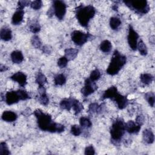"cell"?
<instances>
[{
	"instance_id": "obj_25",
	"label": "cell",
	"mask_w": 155,
	"mask_h": 155,
	"mask_svg": "<svg viewBox=\"0 0 155 155\" xmlns=\"http://www.w3.org/2000/svg\"><path fill=\"white\" fill-rule=\"evenodd\" d=\"M121 24V21L117 17H112L110 20V25L113 30H116Z\"/></svg>"
},
{
	"instance_id": "obj_9",
	"label": "cell",
	"mask_w": 155,
	"mask_h": 155,
	"mask_svg": "<svg viewBox=\"0 0 155 155\" xmlns=\"http://www.w3.org/2000/svg\"><path fill=\"white\" fill-rule=\"evenodd\" d=\"M138 39H139V35L137 33V32L135 31V30L133 29L131 25H129L127 39H128V43L130 45V47L133 50H137Z\"/></svg>"
},
{
	"instance_id": "obj_36",
	"label": "cell",
	"mask_w": 155,
	"mask_h": 155,
	"mask_svg": "<svg viewBox=\"0 0 155 155\" xmlns=\"http://www.w3.org/2000/svg\"><path fill=\"white\" fill-rule=\"evenodd\" d=\"M40 29H41V27L38 22L32 23L30 25V30L33 33H36L39 32L40 31Z\"/></svg>"
},
{
	"instance_id": "obj_42",
	"label": "cell",
	"mask_w": 155,
	"mask_h": 155,
	"mask_svg": "<svg viewBox=\"0 0 155 155\" xmlns=\"http://www.w3.org/2000/svg\"><path fill=\"white\" fill-rule=\"evenodd\" d=\"M144 120H145V117L143 115L140 114V115H139L136 117V123L137 124V125H142L143 122H144Z\"/></svg>"
},
{
	"instance_id": "obj_18",
	"label": "cell",
	"mask_w": 155,
	"mask_h": 155,
	"mask_svg": "<svg viewBox=\"0 0 155 155\" xmlns=\"http://www.w3.org/2000/svg\"><path fill=\"white\" fill-rule=\"evenodd\" d=\"M11 59L13 63L19 64L22 62L24 59L22 53L21 51H14L11 53Z\"/></svg>"
},
{
	"instance_id": "obj_6",
	"label": "cell",
	"mask_w": 155,
	"mask_h": 155,
	"mask_svg": "<svg viewBox=\"0 0 155 155\" xmlns=\"http://www.w3.org/2000/svg\"><path fill=\"white\" fill-rule=\"evenodd\" d=\"M124 2L130 8L139 13L145 14L150 10L149 5L148 4L147 1L145 0L124 1Z\"/></svg>"
},
{
	"instance_id": "obj_37",
	"label": "cell",
	"mask_w": 155,
	"mask_h": 155,
	"mask_svg": "<svg viewBox=\"0 0 155 155\" xmlns=\"http://www.w3.org/2000/svg\"><path fill=\"white\" fill-rule=\"evenodd\" d=\"M30 6L32 8H33L35 10H39L42 6V2L41 1H39V0L34 1L31 2Z\"/></svg>"
},
{
	"instance_id": "obj_38",
	"label": "cell",
	"mask_w": 155,
	"mask_h": 155,
	"mask_svg": "<svg viewBox=\"0 0 155 155\" xmlns=\"http://www.w3.org/2000/svg\"><path fill=\"white\" fill-rule=\"evenodd\" d=\"M39 101L40 102V103L44 105H46L48 104L49 102V99L48 96H47L46 93H44L43 94L39 95Z\"/></svg>"
},
{
	"instance_id": "obj_15",
	"label": "cell",
	"mask_w": 155,
	"mask_h": 155,
	"mask_svg": "<svg viewBox=\"0 0 155 155\" xmlns=\"http://www.w3.org/2000/svg\"><path fill=\"white\" fill-rule=\"evenodd\" d=\"M143 140L148 144L153 143L154 140V136L151 130L145 129L143 131Z\"/></svg>"
},
{
	"instance_id": "obj_13",
	"label": "cell",
	"mask_w": 155,
	"mask_h": 155,
	"mask_svg": "<svg viewBox=\"0 0 155 155\" xmlns=\"http://www.w3.org/2000/svg\"><path fill=\"white\" fill-rule=\"evenodd\" d=\"M141 128V126L137 125L136 123L134 122L133 120H129L126 124H125V131L129 133H138Z\"/></svg>"
},
{
	"instance_id": "obj_31",
	"label": "cell",
	"mask_w": 155,
	"mask_h": 155,
	"mask_svg": "<svg viewBox=\"0 0 155 155\" xmlns=\"http://www.w3.org/2000/svg\"><path fill=\"white\" fill-rule=\"evenodd\" d=\"M10 153L8 150V147L5 142H1L0 144V154L1 155H8Z\"/></svg>"
},
{
	"instance_id": "obj_1",
	"label": "cell",
	"mask_w": 155,
	"mask_h": 155,
	"mask_svg": "<svg viewBox=\"0 0 155 155\" xmlns=\"http://www.w3.org/2000/svg\"><path fill=\"white\" fill-rule=\"evenodd\" d=\"M34 114L37 119L38 127L42 130L51 133H61L64 131V126L53 122L51 117L48 114L44 113L39 109L36 110Z\"/></svg>"
},
{
	"instance_id": "obj_11",
	"label": "cell",
	"mask_w": 155,
	"mask_h": 155,
	"mask_svg": "<svg viewBox=\"0 0 155 155\" xmlns=\"http://www.w3.org/2000/svg\"><path fill=\"white\" fill-rule=\"evenodd\" d=\"M5 102L8 105H12L17 103L20 99L18 91H8L5 94Z\"/></svg>"
},
{
	"instance_id": "obj_33",
	"label": "cell",
	"mask_w": 155,
	"mask_h": 155,
	"mask_svg": "<svg viewBox=\"0 0 155 155\" xmlns=\"http://www.w3.org/2000/svg\"><path fill=\"white\" fill-rule=\"evenodd\" d=\"M145 99L148 101V104L153 107L154 104V94L152 92H149L145 94Z\"/></svg>"
},
{
	"instance_id": "obj_23",
	"label": "cell",
	"mask_w": 155,
	"mask_h": 155,
	"mask_svg": "<svg viewBox=\"0 0 155 155\" xmlns=\"http://www.w3.org/2000/svg\"><path fill=\"white\" fill-rule=\"evenodd\" d=\"M137 49L139 50V51L140 54L143 56L147 55L148 51H147V48L145 43L142 39H140L137 42Z\"/></svg>"
},
{
	"instance_id": "obj_39",
	"label": "cell",
	"mask_w": 155,
	"mask_h": 155,
	"mask_svg": "<svg viewBox=\"0 0 155 155\" xmlns=\"http://www.w3.org/2000/svg\"><path fill=\"white\" fill-rule=\"evenodd\" d=\"M18 93L21 100H26L30 98V96L28 95V94L24 90H18Z\"/></svg>"
},
{
	"instance_id": "obj_2",
	"label": "cell",
	"mask_w": 155,
	"mask_h": 155,
	"mask_svg": "<svg viewBox=\"0 0 155 155\" xmlns=\"http://www.w3.org/2000/svg\"><path fill=\"white\" fill-rule=\"evenodd\" d=\"M95 12V8L92 5H80L76 8V16L82 26L87 27L90 20L94 16Z\"/></svg>"
},
{
	"instance_id": "obj_40",
	"label": "cell",
	"mask_w": 155,
	"mask_h": 155,
	"mask_svg": "<svg viewBox=\"0 0 155 155\" xmlns=\"http://www.w3.org/2000/svg\"><path fill=\"white\" fill-rule=\"evenodd\" d=\"M30 4H31L30 1H19L18 2V9L23 10V8L25 7L28 5Z\"/></svg>"
},
{
	"instance_id": "obj_21",
	"label": "cell",
	"mask_w": 155,
	"mask_h": 155,
	"mask_svg": "<svg viewBox=\"0 0 155 155\" xmlns=\"http://www.w3.org/2000/svg\"><path fill=\"white\" fill-rule=\"evenodd\" d=\"M140 79L141 82L143 84H144L145 85H148L153 82L154 78L151 74L143 73L140 75Z\"/></svg>"
},
{
	"instance_id": "obj_16",
	"label": "cell",
	"mask_w": 155,
	"mask_h": 155,
	"mask_svg": "<svg viewBox=\"0 0 155 155\" xmlns=\"http://www.w3.org/2000/svg\"><path fill=\"white\" fill-rule=\"evenodd\" d=\"M0 37L1 39L3 41H7L12 39V31L10 28L4 27L1 28V32H0Z\"/></svg>"
},
{
	"instance_id": "obj_35",
	"label": "cell",
	"mask_w": 155,
	"mask_h": 155,
	"mask_svg": "<svg viewBox=\"0 0 155 155\" xmlns=\"http://www.w3.org/2000/svg\"><path fill=\"white\" fill-rule=\"evenodd\" d=\"M88 111L91 113H97L98 111H101V106H99L96 103H93L89 105V110Z\"/></svg>"
},
{
	"instance_id": "obj_24",
	"label": "cell",
	"mask_w": 155,
	"mask_h": 155,
	"mask_svg": "<svg viewBox=\"0 0 155 155\" xmlns=\"http://www.w3.org/2000/svg\"><path fill=\"white\" fill-rule=\"evenodd\" d=\"M60 107L64 110L70 111L72 108V99H64L60 102Z\"/></svg>"
},
{
	"instance_id": "obj_19",
	"label": "cell",
	"mask_w": 155,
	"mask_h": 155,
	"mask_svg": "<svg viewBox=\"0 0 155 155\" xmlns=\"http://www.w3.org/2000/svg\"><path fill=\"white\" fill-rule=\"evenodd\" d=\"M78 53V50L76 48H70L65 50V56L68 60H72L76 58Z\"/></svg>"
},
{
	"instance_id": "obj_26",
	"label": "cell",
	"mask_w": 155,
	"mask_h": 155,
	"mask_svg": "<svg viewBox=\"0 0 155 155\" xmlns=\"http://www.w3.org/2000/svg\"><path fill=\"white\" fill-rule=\"evenodd\" d=\"M54 84L57 85H62L66 82V78L63 74H59L54 78Z\"/></svg>"
},
{
	"instance_id": "obj_22",
	"label": "cell",
	"mask_w": 155,
	"mask_h": 155,
	"mask_svg": "<svg viewBox=\"0 0 155 155\" xmlns=\"http://www.w3.org/2000/svg\"><path fill=\"white\" fill-rule=\"evenodd\" d=\"M72 108L74 111V113L77 114L83 110V105L78 100L72 99Z\"/></svg>"
},
{
	"instance_id": "obj_41",
	"label": "cell",
	"mask_w": 155,
	"mask_h": 155,
	"mask_svg": "<svg viewBox=\"0 0 155 155\" xmlns=\"http://www.w3.org/2000/svg\"><path fill=\"white\" fill-rule=\"evenodd\" d=\"M95 151L94 148L92 145H89L85 149V154H89V155H93L94 154Z\"/></svg>"
},
{
	"instance_id": "obj_32",
	"label": "cell",
	"mask_w": 155,
	"mask_h": 155,
	"mask_svg": "<svg viewBox=\"0 0 155 155\" xmlns=\"http://www.w3.org/2000/svg\"><path fill=\"white\" fill-rule=\"evenodd\" d=\"M70 131H71V133L73 135L75 136H79L82 133V130H81V127L78 125H72L71 127Z\"/></svg>"
},
{
	"instance_id": "obj_27",
	"label": "cell",
	"mask_w": 155,
	"mask_h": 155,
	"mask_svg": "<svg viewBox=\"0 0 155 155\" xmlns=\"http://www.w3.org/2000/svg\"><path fill=\"white\" fill-rule=\"evenodd\" d=\"M36 82L38 83L39 86L43 85L47 82V78L41 72H39L36 77Z\"/></svg>"
},
{
	"instance_id": "obj_17",
	"label": "cell",
	"mask_w": 155,
	"mask_h": 155,
	"mask_svg": "<svg viewBox=\"0 0 155 155\" xmlns=\"http://www.w3.org/2000/svg\"><path fill=\"white\" fill-rule=\"evenodd\" d=\"M17 117V114L12 111H5L2 114V119L6 122H13Z\"/></svg>"
},
{
	"instance_id": "obj_3",
	"label": "cell",
	"mask_w": 155,
	"mask_h": 155,
	"mask_svg": "<svg viewBox=\"0 0 155 155\" xmlns=\"http://www.w3.org/2000/svg\"><path fill=\"white\" fill-rule=\"evenodd\" d=\"M127 58L122 55L117 50H115L110 63L107 69V73L110 75H114L120 71L122 67L125 64Z\"/></svg>"
},
{
	"instance_id": "obj_28",
	"label": "cell",
	"mask_w": 155,
	"mask_h": 155,
	"mask_svg": "<svg viewBox=\"0 0 155 155\" xmlns=\"http://www.w3.org/2000/svg\"><path fill=\"white\" fill-rule=\"evenodd\" d=\"M79 123L81 126L84 128H89L92 125L91 120L86 117H81L79 119Z\"/></svg>"
},
{
	"instance_id": "obj_12",
	"label": "cell",
	"mask_w": 155,
	"mask_h": 155,
	"mask_svg": "<svg viewBox=\"0 0 155 155\" xmlns=\"http://www.w3.org/2000/svg\"><path fill=\"white\" fill-rule=\"evenodd\" d=\"M10 78L14 81L17 82L21 86L24 87L27 84V76L22 72L18 71L15 74H13Z\"/></svg>"
},
{
	"instance_id": "obj_5",
	"label": "cell",
	"mask_w": 155,
	"mask_h": 155,
	"mask_svg": "<svg viewBox=\"0 0 155 155\" xmlns=\"http://www.w3.org/2000/svg\"><path fill=\"white\" fill-rule=\"evenodd\" d=\"M125 131V123L121 119H117L112 125L110 134L113 140L119 141L123 136Z\"/></svg>"
},
{
	"instance_id": "obj_7",
	"label": "cell",
	"mask_w": 155,
	"mask_h": 155,
	"mask_svg": "<svg viewBox=\"0 0 155 155\" xmlns=\"http://www.w3.org/2000/svg\"><path fill=\"white\" fill-rule=\"evenodd\" d=\"M91 35L88 33H85L79 30H74L71 33V38L73 42L78 45H82L85 44L88 39H90Z\"/></svg>"
},
{
	"instance_id": "obj_29",
	"label": "cell",
	"mask_w": 155,
	"mask_h": 155,
	"mask_svg": "<svg viewBox=\"0 0 155 155\" xmlns=\"http://www.w3.org/2000/svg\"><path fill=\"white\" fill-rule=\"evenodd\" d=\"M101 77V73L100 71H99V70L97 69H95L94 70H93L90 75V78L89 79L93 81V82H95L96 81L98 80L99 79V78Z\"/></svg>"
},
{
	"instance_id": "obj_30",
	"label": "cell",
	"mask_w": 155,
	"mask_h": 155,
	"mask_svg": "<svg viewBox=\"0 0 155 155\" xmlns=\"http://www.w3.org/2000/svg\"><path fill=\"white\" fill-rule=\"evenodd\" d=\"M31 42L32 44V45L35 47V48H41V45H42V42L39 39V38L36 36V35H35L33 36L32 38H31Z\"/></svg>"
},
{
	"instance_id": "obj_10",
	"label": "cell",
	"mask_w": 155,
	"mask_h": 155,
	"mask_svg": "<svg viewBox=\"0 0 155 155\" xmlns=\"http://www.w3.org/2000/svg\"><path fill=\"white\" fill-rule=\"evenodd\" d=\"M97 87L96 83L91 81L89 78L87 79L85 81V85L82 88L81 91L84 96H88L97 89Z\"/></svg>"
},
{
	"instance_id": "obj_4",
	"label": "cell",
	"mask_w": 155,
	"mask_h": 155,
	"mask_svg": "<svg viewBox=\"0 0 155 155\" xmlns=\"http://www.w3.org/2000/svg\"><path fill=\"white\" fill-rule=\"evenodd\" d=\"M110 98L116 102L119 109L124 108L128 104V100L125 96L119 94L117 88L114 86L110 87L102 95V99Z\"/></svg>"
},
{
	"instance_id": "obj_43",
	"label": "cell",
	"mask_w": 155,
	"mask_h": 155,
	"mask_svg": "<svg viewBox=\"0 0 155 155\" xmlns=\"http://www.w3.org/2000/svg\"><path fill=\"white\" fill-rule=\"evenodd\" d=\"M43 52L46 54H49L51 53V48L48 46H44L43 47Z\"/></svg>"
},
{
	"instance_id": "obj_8",
	"label": "cell",
	"mask_w": 155,
	"mask_h": 155,
	"mask_svg": "<svg viewBox=\"0 0 155 155\" xmlns=\"http://www.w3.org/2000/svg\"><path fill=\"white\" fill-rule=\"evenodd\" d=\"M53 12L56 17L59 19H63L66 13V4L61 1H55L53 6Z\"/></svg>"
},
{
	"instance_id": "obj_20",
	"label": "cell",
	"mask_w": 155,
	"mask_h": 155,
	"mask_svg": "<svg viewBox=\"0 0 155 155\" xmlns=\"http://www.w3.org/2000/svg\"><path fill=\"white\" fill-rule=\"evenodd\" d=\"M112 48V45L108 40L103 41L100 44V49L104 53H109Z\"/></svg>"
},
{
	"instance_id": "obj_14",
	"label": "cell",
	"mask_w": 155,
	"mask_h": 155,
	"mask_svg": "<svg viewBox=\"0 0 155 155\" xmlns=\"http://www.w3.org/2000/svg\"><path fill=\"white\" fill-rule=\"evenodd\" d=\"M24 12L23 10L17 9L15 13L13 14L12 19V22L14 25H18L21 24L24 18Z\"/></svg>"
},
{
	"instance_id": "obj_34",
	"label": "cell",
	"mask_w": 155,
	"mask_h": 155,
	"mask_svg": "<svg viewBox=\"0 0 155 155\" xmlns=\"http://www.w3.org/2000/svg\"><path fill=\"white\" fill-rule=\"evenodd\" d=\"M68 61V60L65 56H62L60 58H59V59L58 60V65L61 68H64L67 66Z\"/></svg>"
}]
</instances>
